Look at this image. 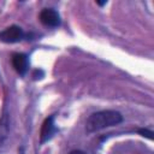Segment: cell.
<instances>
[{"mask_svg":"<svg viewBox=\"0 0 154 154\" xmlns=\"http://www.w3.org/2000/svg\"><path fill=\"white\" fill-rule=\"evenodd\" d=\"M123 122V116L118 111L105 109L99 111L89 116L85 123V129L88 132H95L106 128L116 126Z\"/></svg>","mask_w":154,"mask_h":154,"instance_id":"6da1fadb","label":"cell"},{"mask_svg":"<svg viewBox=\"0 0 154 154\" xmlns=\"http://www.w3.org/2000/svg\"><path fill=\"white\" fill-rule=\"evenodd\" d=\"M23 36L24 32L22 28H19L18 25H11L0 32V41L5 43H14L19 42L23 38Z\"/></svg>","mask_w":154,"mask_h":154,"instance_id":"7a4b0ae2","label":"cell"},{"mask_svg":"<svg viewBox=\"0 0 154 154\" xmlns=\"http://www.w3.org/2000/svg\"><path fill=\"white\" fill-rule=\"evenodd\" d=\"M38 18H40L41 23L45 24V25H47V26L55 28V26H59L60 25V16H59V13L55 10L43 8L40 12Z\"/></svg>","mask_w":154,"mask_h":154,"instance_id":"3957f363","label":"cell"},{"mask_svg":"<svg viewBox=\"0 0 154 154\" xmlns=\"http://www.w3.org/2000/svg\"><path fill=\"white\" fill-rule=\"evenodd\" d=\"M12 65L14 67V70L19 73V75H25L28 69H29V60H28V55L23 54V53H14L12 55Z\"/></svg>","mask_w":154,"mask_h":154,"instance_id":"277c9868","label":"cell"},{"mask_svg":"<svg viewBox=\"0 0 154 154\" xmlns=\"http://www.w3.org/2000/svg\"><path fill=\"white\" fill-rule=\"evenodd\" d=\"M53 120H54V118L52 116L45 119V122L41 126V132H40V142L41 143H45L48 140H51L53 134L55 132V126H54Z\"/></svg>","mask_w":154,"mask_h":154,"instance_id":"5b68a950","label":"cell"},{"mask_svg":"<svg viewBox=\"0 0 154 154\" xmlns=\"http://www.w3.org/2000/svg\"><path fill=\"white\" fill-rule=\"evenodd\" d=\"M138 134L140 135H142L143 137H147V138H149V140H153V131H150V130H148V129H140L138 130Z\"/></svg>","mask_w":154,"mask_h":154,"instance_id":"8992f818","label":"cell"},{"mask_svg":"<svg viewBox=\"0 0 154 154\" xmlns=\"http://www.w3.org/2000/svg\"><path fill=\"white\" fill-rule=\"evenodd\" d=\"M70 154H85V153L82 150H72V152H70Z\"/></svg>","mask_w":154,"mask_h":154,"instance_id":"52a82bcc","label":"cell"},{"mask_svg":"<svg viewBox=\"0 0 154 154\" xmlns=\"http://www.w3.org/2000/svg\"><path fill=\"white\" fill-rule=\"evenodd\" d=\"M106 4H107V1H97V5H100V6L106 5Z\"/></svg>","mask_w":154,"mask_h":154,"instance_id":"ba28073f","label":"cell"}]
</instances>
